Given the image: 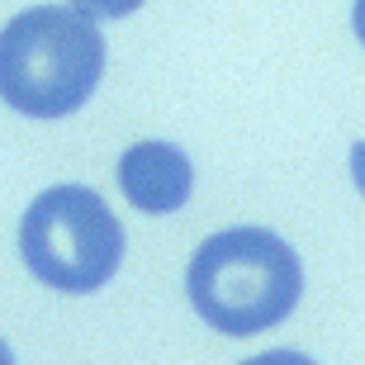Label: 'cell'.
Here are the masks:
<instances>
[{"label":"cell","mask_w":365,"mask_h":365,"mask_svg":"<svg viewBox=\"0 0 365 365\" xmlns=\"http://www.w3.org/2000/svg\"><path fill=\"white\" fill-rule=\"evenodd\" d=\"M185 294L223 337H257L280 327L304 299V261L271 228H223L195 247Z\"/></svg>","instance_id":"obj_1"},{"label":"cell","mask_w":365,"mask_h":365,"mask_svg":"<svg viewBox=\"0 0 365 365\" xmlns=\"http://www.w3.org/2000/svg\"><path fill=\"white\" fill-rule=\"evenodd\" d=\"M105 76V38L76 5H34L0 29V100L34 119H67Z\"/></svg>","instance_id":"obj_2"},{"label":"cell","mask_w":365,"mask_h":365,"mask_svg":"<svg viewBox=\"0 0 365 365\" xmlns=\"http://www.w3.org/2000/svg\"><path fill=\"white\" fill-rule=\"evenodd\" d=\"M24 266L57 294H95L123 261V228L86 185H53L19 218Z\"/></svg>","instance_id":"obj_3"},{"label":"cell","mask_w":365,"mask_h":365,"mask_svg":"<svg viewBox=\"0 0 365 365\" xmlns=\"http://www.w3.org/2000/svg\"><path fill=\"white\" fill-rule=\"evenodd\" d=\"M119 190L138 214H176L195 195V166L176 143L148 138L119 157Z\"/></svg>","instance_id":"obj_4"},{"label":"cell","mask_w":365,"mask_h":365,"mask_svg":"<svg viewBox=\"0 0 365 365\" xmlns=\"http://www.w3.org/2000/svg\"><path fill=\"white\" fill-rule=\"evenodd\" d=\"M81 14H91V19H123V14H133L143 0H71Z\"/></svg>","instance_id":"obj_5"},{"label":"cell","mask_w":365,"mask_h":365,"mask_svg":"<svg viewBox=\"0 0 365 365\" xmlns=\"http://www.w3.org/2000/svg\"><path fill=\"white\" fill-rule=\"evenodd\" d=\"M242 365H318V361H313V356H304V351L280 346V351H261V356H252V361H242Z\"/></svg>","instance_id":"obj_6"},{"label":"cell","mask_w":365,"mask_h":365,"mask_svg":"<svg viewBox=\"0 0 365 365\" xmlns=\"http://www.w3.org/2000/svg\"><path fill=\"white\" fill-rule=\"evenodd\" d=\"M346 162H351V185H356V190L365 195V143H356Z\"/></svg>","instance_id":"obj_7"},{"label":"cell","mask_w":365,"mask_h":365,"mask_svg":"<svg viewBox=\"0 0 365 365\" xmlns=\"http://www.w3.org/2000/svg\"><path fill=\"white\" fill-rule=\"evenodd\" d=\"M351 29H356V38H361V48H365V0L351 5Z\"/></svg>","instance_id":"obj_8"},{"label":"cell","mask_w":365,"mask_h":365,"mask_svg":"<svg viewBox=\"0 0 365 365\" xmlns=\"http://www.w3.org/2000/svg\"><path fill=\"white\" fill-rule=\"evenodd\" d=\"M0 365H14V356H10V346L0 341Z\"/></svg>","instance_id":"obj_9"}]
</instances>
